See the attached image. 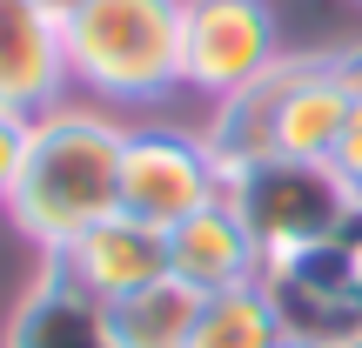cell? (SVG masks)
Returning <instances> with one entry per match:
<instances>
[{
	"mask_svg": "<svg viewBox=\"0 0 362 348\" xmlns=\"http://www.w3.org/2000/svg\"><path fill=\"white\" fill-rule=\"evenodd\" d=\"M121 148H128V121L81 94L34 114L21 181L7 194V221L40 255H61L94 221L121 215Z\"/></svg>",
	"mask_w": 362,
	"mask_h": 348,
	"instance_id": "1",
	"label": "cell"
},
{
	"mask_svg": "<svg viewBox=\"0 0 362 348\" xmlns=\"http://www.w3.org/2000/svg\"><path fill=\"white\" fill-rule=\"evenodd\" d=\"M67 80L94 107H155L181 88V0H54Z\"/></svg>",
	"mask_w": 362,
	"mask_h": 348,
	"instance_id": "2",
	"label": "cell"
},
{
	"mask_svg": "<svg viewBox=\"0 0 362 348\" xmlns=\"http://www.w3.org/2000/svg\"><path fill=\"white\" fill-rule=\"evenodd\" d=\"M221 201L255 234L262 261L336 241L342 221L356 215V194L342 188V174L329 168V161H288V155H269V161H255V168L221 174Z\"/></svg>",
	"mask_w": 362,
	"mask_h": 348,
	"instance_id": "3",
	"label": "cell"
},
{
	"mask_svg": "<svg viewBox=\"0 0 362 348\" xmlns=\"http://www.w3.org/2000/svg\"><path fill=\"white\" fill-rule=\"evenodd\" d=\"M221 201V161L202 128H175V121H128V148H121V215L148 221V228H181Z\"/></svg>",
	"mask_w": 362,
	"mask_h": 348,
	"instance_id": "4",
	"label": "cell"
},
{
	"mask_svg": "<svg viewBox=\"0 0 362 348\" xmlns=\"http://www.w3.org/2000/svg\"><path fill=\"white\" fill-rule=\"evenodd\" d=\"M282 54L269 0H181V88L208 107L262 80Z\"/></svg>",
	"mask_w": 362,
	"mask_h": 348,
	"instance_id": "5",
	"label": "cell"
},
{
	"mask_svg": "<svg viewBox=\"0 0 362 348\" xmlns=\"http://www.w3.org/2000/svg\"><path fill=\"white\" fill-rule=\"evenodd\" d=\"M262 288H269L275 315H282L288 348H336V342H349L362 328L356 268H349V255L336 241L262 261Z\"/></svg>",
	"mask_w": 362,
	"mask_h": 348,
	"instance_id": "6",
	"label": "cell"
},
{
	"mask_svg": "<svg viewBox=\"0 0 362 348\" xmlns=\"http://www.w3.org/2000/svg\"><path fill=\"white\" fill-rule=\"evenodd\" d=\"M74 94L61 47V7L54 0H0V107L47 114Z\"/></svg>",
	"mask_w": 362,
	"mask_h": 348,
	"instance_id": "7",
	"label": "cell"
},
{
	"mask_svg": "<svg viewBox=\"0 0 362 348\" xmlns=\"http://www.w3.org/2000/svg\"><path fill=\"white\" fill-rule=\"evenodd\" d=\"M47 261H61L88 295L121 301V295H141V288H155L161 275H168V234L134 221V215H107V221H94L81 241H67L61 255H47Z\"/></svg>",
	"mask_w": 362,
	"mask_h": 348,
	"instance_id": "8",
	"label": "cell"
},
{
	"mask_svg": "<svg viewBox=\"0 0 362 348\" xmlns=\"http://www.w3.org/2000/svg\"><path fill=\"white\" fill-rule=\"evenodd\" d=\"M0 348H121V335L107 322V301L88 295L61 261H47L13 301Z\"/></svg>",
	"mask_w": 362,
	"mask_h": 348,
	"instance_id": "9",
	"label": "cell"
},
{
	"mask_svg": "<svg viewBox=\"0 0 362 348\" xmlns=\"http://www.w3.org/2000/svg\"><path fill=\"white\" fill-rule=\"evenodd\" d=\"M309 61H315V47H282L262 80H248L242 94H228V101L208 107V128H202V134H208V148H215L221 174L255 168V161L275 155V121H282V101H288V88L302 80V67H309Z\"/></svg>",
	"mask_w": 362,
	"mask_h": 348,
	"instance_id": "10",
	"label": "cell"
},
{
	"mask_svg": "<svg viewBox=\"0 0 362 348\" xmlns=\"http://www.w3.org/2000/svg\"><path fill=\"white\" fill-rule=\"evenodd\" d=\"M168 275L194 295H221V288L262 282V248L228 201H208L202 215L168 228Z\"/></svg>",
	"mask_w": 362,
	"mask_h": 348,
	"instance_id": "11",
	"label": "cell"
},
{
	"mask_svg": "<svg viewBox=\"0 0 362 348\" xmlns=\"http://www.w3.org/2000/svg\"><path fill=\"white\" fill-rule=\"evenodd\" d=\"M349 101H342L336 88H329L322 74V54H315L309 67H302V80L288 88L282 101V121H275V155L288 161H329L342 148V134H349Z\"/></svg>",
	"mask_w": 362,
	"mask_h": 348,
	"instance_id": "12",
	"label": "cell"
},
{
	"mask_svg": "<svg viewBox=\"0 0 362 348\" xmlns=\"http://www.w3.org/2000/svg\"><path fill=\"white\" fill-rule=\"evenodd\" d=\"M194 315H202V295L181 288L175 275H161V282L141 288V295L107 301V322H115L121 348H188Z\"/></svg>",
	"mask_w": 362,
	"mask_h": 348,
	"instance_id": "13",
	"label": "cell"
},
{
	"mask_svg": "<svg viewBox=\"0 0 362 348\" xmlns=\"http://www.w3.org/2000/svg\"><path fill=\"white\" fill-rule=\"evenodd\" d=\"M188 348H288V335H282L269 288L242 282V288H221V295H202Z\"/></svg>",
	"mask_w": 362,
	"mask_h": 348,
	"instance_id": "14",
	"label": "cell"
},
{
	"mask_svg": "<svg viewBox=\"0 0 362 348\" xmlns=\"http://www.w3.org/2000/svg\"><path fill=\"white\" fill-rule=\"evenodd\" d=\"M322 74L329 88L349 101V114L362 121V40H342V47H322Z\"/></svg>",
	"mask_w": 362,
	"mask_h": 348,
	"instance_id": "15",
	"label": "cell"
},
{
	"mask_svg": "<svg viewBox=\"0 0 362 348\" xmlns=\"http://www.w3.org/2000/svg\"><path fill=\"white\" fill-rule=\"evenodd\" d=\"M27 134H34V121L13 114V107H0V208H7L13 181H21V161H27Z\"/></svg>",
	"mask_w": 362,
	"mask_h": 348,
	"instance_id": "16",
	"label": "cell"
},
{
	"mask_svg": "<svg viewBox=\"0 0 362 348\" xmlns=\"http://www.w3.org/2000/svg\"><path fill=\"white\" fill-rule=\"evenodd\" d=\"M329 168L342 174V188L362 201V121H349V134H342V148L329 155Z\"/></svg>",
	"mask_w": 362,
	"mask_h": 348,
	"instance_id": "17",
	"label": "cell"
},
{
	"mask_svg": "<svg viewBox=\"0 0 362 348\" xmlns=\"http://www.w3.org/2000/svg\"><path fill=\"white\" fill-rule=\"evenodd\" d=\"M336 348H362V328H356V335H349V342H336Z\"/></svg>",
	"mask_w": 362,
	"mask_h": 348,
	"instance_id": "18",
	"label": "cell"
}]
</instances>
